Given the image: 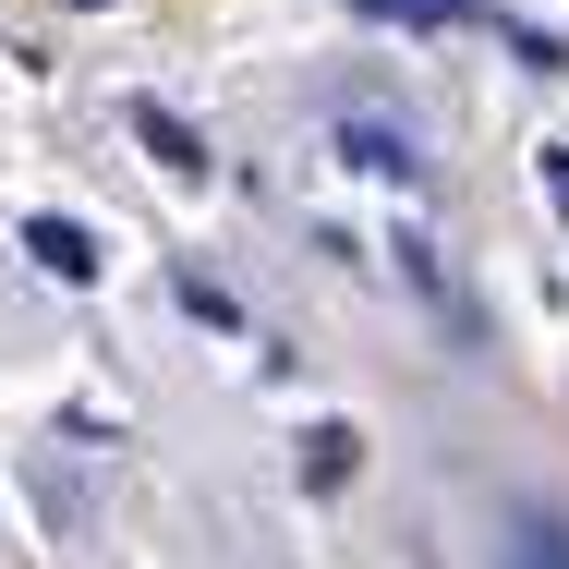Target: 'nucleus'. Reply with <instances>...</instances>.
Returning <instances> with one entry per match:
<instances>
[{"label":"nucleus","instance_id":"obj_1","mask_svg":"<svg viewBox=\"0 0 569 569\" xmlns=\"http://www.w3.org/2000/svg\"><path fill=\"white\" fill-rule=\"evenodd\" d=\"M24 254H37L49 279H73V291H86V279H110V242H98L86 219H61V207H49V219H24Z\"/></svg>","mask_w":569,"mask_h":569},{"label":"nucleus","instance_id":"obj_2","mask_svg":"<svg viewBox=\"0 0 569 569\" xmlns=\"http://www.w3.org/2000/svg\"><path fill=\"white\" fill-rule=\"evenodd\" d=\"M340 158L363 170V182H412V170H425V158H412V133H400V121H376V110L340 121Z\"/></svg>","mask_w":569,"mask_h":569},{"label":"nucleus","instance_id":"obj_3","mask_svg":"<svg viewBox=\"0 0 569 569\" xmlns=\"http://www.w3.org/2000/svg\"><path fill=\"white\" fill-rule=\"evenodd\" d=\"M133 146H146V158H158V170H182V182H194V170H207V133H194V121L182 110H158V98H133Z\"/></svg>","mask_w":569,"mask_h":569},{"label":"nucleus","instance_id":"obj_4","mask_svg":"<svg viewBox=\"0 0 569 569\" xmlns=\"http://www.w3.org/2000/svg\"><path fill=\"white\" fill-rule=\"evenodd\" d=\"M351 472H363V437H351V425H303V485H316V497H340Z\"/></svg>","mask_w":569,"mask_h":569},{"label":"nucleus","instance_id":"obj_5","mask_svg":"<svg viewBox=\"0 0 569 569\" xmlns=\"http://www.w3.org/2000/svg\"><path fill=\"white\" fill-rule=\"evenodd\" d=\"M363 12H388V24H460L472 0H363Z\"/></svg>","mask_w":569,"mask_h":569},{"label":"nucleus","instance_id":"obj_6","mask_svg":"<svg viewBox=\"0 0 569 569\" xmlns=\"http://www.w3.org/2000/svg\"><path fill=\"white\" fill-rule=\"evenodd\" d=\"M558 546H569L558 521H533V558H521V569H569V558H558Z\"/></svg>","mask_w":569,"mask_h":569}]
</instances>
